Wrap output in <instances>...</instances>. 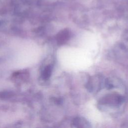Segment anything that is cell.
Instances as JSON below:
<instances>
[{
  "instance_id": "cell-1",
  "label": "cell",
  "mask_w": 128,
  "mask_h": 128,
  "mask_svg": "<svg viewBox=\"0 0 128 128\" xmlns=\"http://www.w3.org/2000/svg\"><path fill=\"white\" fill-rule=\"evenodd\" d=\"M16 52L15 60L20 66H26L34 63V44L26 42L20 45Z\"/></svg>"
},
{
  "instance_id": "cell-2",
  "label": "cell",
  "mask_w": 128,
  "mask_h": 128,
  "mask_svg": "<svg viewBox=\"0 0 128 128\" xmlns=\"http://www.w3.org/2000/svg\"><path fill=\"white\" fill-rule=\"evenodd\" d=\"M124 98L118 94H110L102 99V103L110 104V105H118L122 102Z\"/></svg>"
},
{
  "instance_id": "cell-3",
  "label": "cell",
  "mask_w": 128,
  "mask_h": 128,
  "mask_svg": "<svg viewBox=\"0 0 128 128\" xmlns=\"http://www.w3.org/2000/svg\"><path fill=\"white\" fill-rule=\"evenodd\" d=\"M102 79L100 76H94L92 77L88 83V88L90 92L98 91L100 88L102 84Z\"/></svg>"
},
{
  "instance_id": "cell-4",
  "label": "cell",
  "mask_w": 128,
  "mask_h": 128,
  "mask_svg": "<svg viewBox=\"0 0 128 128\" xmlns=\"http://www.w3.org/2000/svg\"><path fill=\"white\" fill-rule=\"evenodd\" d=\"M89 123L86 120L81 118H76L74 119L72 124L74 127L76 128H87L90 127Z\"/></svg>"
},
{
  "instance_id": "cell-5",
  "label": "cell",
  "mask_w": 128,
  "mask_h": 128,
  "mask_svg": "<svg viewBox=\"0 0 128 128\" xmlns=\"http://www.w3.org/2000/svg\"><path fill=\"white\" fill-rule=\"evenodd\" d=\"M70 38V33L67 30L62 31L58 36V40L60 44L64 43Z\"/></svg>"
}]
</instances>
